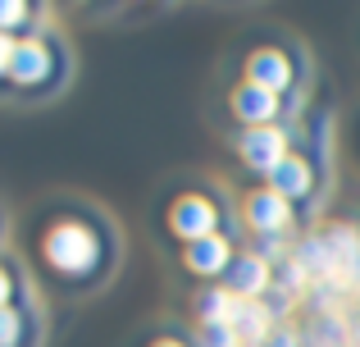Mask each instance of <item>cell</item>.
I'll list each match as a JSON object with an SVG mask.
<instances>
[{
	"instance_id": "cell-8",
	"label": "cell",
	"mask_w": 360,
	"mask_h": 347,
	"mask_svg": "<svg viewBox=\"0 0 360 347\" xmlns=\"http://www.w3.org/2000/svg\"><path fill=\"white\" fill-rule=\"evenodd\" d=\"M224 260H229V247H224L219 238H201L187 247V265L201 270V275H214V270H224Z\"/></svg>"
},
{
	"instance_id": "cell-2",
	"label": "cell",
	"mask_w": 360,
	"mask_h": 347,
	"mask_svg": "<svg viewBox=\"0 0 360 347\" xmlns=\"http://www.w3.org/2000/svg\"><path fill=\"white\" fill-rule=\"evenodd\" d=\"M242 156L255 170H278V165L288 160V156H283V133L278 128H251V133L242 137Z\"/></svg>"
},
{
	"instance_id": "cell-4",
	"label": "cell",
	"mask_w": 360,
	"mask_h": 347,
	"mask_svg": "<svg viewBox=\"0 0 360 347\" xmlns=\"http://www.w3.org/2000/svg\"><path fill=\"white\" fill-rule=\"evenodd\" d=\"M288 78H292V69H288V60H283L278 51H260V55H251V87L278 92V87H288Z\"/></svg>"
},
{
	"instance_id": "cell-18",
	"label": "cell",
	"mask_w": 360,
	"mask_h": 347,
	"mask_svg": "<svg viewBox=\"0 0 360 347\" xmlns=\"http://www.w3.org/2000/svg\"><path fill=\"white\" fill-rule=\"evenodd\" d=\"M264 347H292V329H274L269 339H264Z\"/></svg>"
},
{
	"instance_id": "cell-19",
	"label": "cell",
	"mask_w": 360,
	"mask_h": 347,
	"mask_svg": "<svg viewBox=\"0 0 360 347\" xmlns=\"http://www.w3.org/2000/svg\"><path fill=\"white\" fill-rule=\"evenodd\" d=\"M5 297H9V279L0 275V302H5Z\"/></svg>"
},
{
	"instance_id": "cell-1",
	"label": "cell",
	"mask_w": 360,
	"mask_h": 347,
	"mask_svg": "<svg viewBox=\"0 0 360 347\" xmlns=\"http://www.w3.org/2000/svg\"><path fill=\"white\" fill-rule=\"evenodd\" d=\"M46 256H51L60 270H82L91 256H96V247H91V233H87V229H78V224H64V229L51 233V242H46Z\"/></svg>"
},
{
	"instance_id": "cell-9",
	"label": "cell",
	"mask_w": 360,
	"mask_h": 347,
	"mask_svg": "<svg viewBox=\"0 0 360 347\" xmlns=\"http://www.w3.org/2000/svg\"><path fill=\"white\" fill-rule=\"evenodd\" d=\"M9 73H14L18 82H37V78L46 73V51H41L37 42H23V46L14 51V64H9Z\"/></svg>"
},
{
	"instance_id": "cell-11",
	"label": "cell",
	"mask_w": 360,
	"mask_h": 347,
	"mask_svg": "<svg viewBox=\"0 0 360 347\" xmlns=\"http://www.w3.org/2000/svg\"><path fill=\"white\" fill-rule=\"evenodd\" d=\"M306 187H310V170L301 160H283L278 170H274V192H278V196L306 192Z\"/></svg>"
},
{
	"instance_id": "cell-5",
	"label": "cell",
	"mask_w": 360,
	"mask_h": 347,
	"mask_svg": "<svg viewBox=\"0 0 360 347\" xmlns=\"http://www.w3.org/2000/svg\"><path fill=\"white\" fill-rule=\"evenodd\" d=\"M229 284H233V293L255 297V293H264V288H269V265H264L260 256H242L238 265H233Z\"/></svg>"
},
{
	"instance_id": "cell-6",
	"label": "cell",
	"mask_w": 360,
	"mask_h": 347,
	"mask_svg": "<svg viewBox=\"0 0 360 347\" xmlns=\"http://www.w3.org/2000/svg\"><path fill=\"white\" fill-rule=\"evenodd\" d=\"M233 110H238L246 124L260 128L264 119H269L274 110H278V101H274V92H264V87H242L238 96H233Z\"/></svg>"
},
{
	"instance_id": "cell-3",
	"label": "cell",
	"mask_w": 360,
	"mask_h": 347,
	"mask_svg": "<svg viewBox=\"0 0 360 347\" xmlns=\"http://www.w3.org/2000/svg\"><path fill=\"white\" fill-rule=\"evenodd\" d=\"M174 229L187 233L192 242L214 238V210H210V201H201V196H187V201H178V206H174Z\"/></svg>"
},
{
	"instance_id": "cell-20",
	"label": "cell",
	"mask_w": 360,
	"mask_h": 347,
	"mask_svg": "<svg viewBox=\"0 0 360 347\" xmlns=\"http://www.w3.org/2000/svg\"><path fill=\"white\" fill-rule=\"evenodd\" d=\"M160 347H174V343H160Z\"/></svg>"
},
{
	"instance_id": "cell-17",
	"label": "cell",
	"mask_w": 360,
	"mask_h": 347,
	"mask_svg": "<svg viewBox=\"0 0 360 347\" xmlns=\"http://www.w3.org/2000/svg\"><path fill=\"white\" fill-rule=\"evenodd\" d=\"M23 14H27L23 5H0V23H18Z\"/></svg>"
},
{
	"instance_id": "cell-15",
	"label": "cell",
	"mask_w": 360,
	"mask_h": 347,
	"mask_svg": "<svg viewBox=\"0 0 360 347\" xmlns=\"http://www.w3.org/2000/svg\"><path fill=\"white\" fill-rule=\"evenodd\" d=\"M14 51H18V46H14V42H9V37H5V32H0V73H5V69H9V64H14Z\"/></svg>"
},
{
	"instance_id": "cell-12",
	"label": "cell",
	"mask_w": 360,
	"mask_h": 347,
	"mask_svg": "<svg viewBox=\"0 0 360 347\" xmlns=\"http://www.w3.org/2000/svg\"><path fill=\"white\" fill-rule=\"evenodd\" d=\"M310 339H315L319 347H347V334H342V324H338L333 315H319L315 329H310Z\"/></svg>"
},
{
	"instance_id": "cell-14",
	"label": "cell",
	"mask_w": 360,
	"mask_h": 347,
	"mask_svg": "<svg viewBox=\"0 0 360 347\" xmlns=\"http://www.w3.org/2000/svg\"><path fill=\"white\" fill-rule=\"evenodd\" d=\"M18 339V315H9V311H0V347H9Z\"/></svg>"
},
{
	"instance_id": "cell-13",
	"label": "cell",
	"mask_w": 360,
	"mask_h": 347,
	"mask_svg": "<svg viewBox=\"0 0 360 347\" xmlns=\"http://www.w3.org/2000/svg\"><path fill=\"white\" fill-rule=\"evenodd\" d=\"M201 347H238V329H233V324H205Z\"/></svg>"
},
{
	"instance_id": "cell-7",
	"label": "cell",
	"mask_w": 360,
	"mask_h": 347,
	"mask_svg": "<svg viewBox=\"0 0 360 347\" xmlns=\"http://www.w3.org/2000/svg\"><path fill=\"white\" fill-rule=\"evenodd\" d=\"M246 215H251L255 229H283V224H288V210H283L278 192H255L251 201H246Z\"/></svg>"
},
{
	"instance_id": "cell-10",
	"label": "cell",
	"mask_w": 360,
	"mask_h": 347,
	"mask_svg": "<svg viewBox=\"0 0 360 347\" xmlns=\"http://www.w3.org/2000/svg\"><path fill=\"white\" fill-rule=\"evenodd\" d=\"M233 329H238V339H246V343H255V339H269V315H264V306H255V302H242L238 306V315H233Z\"/></svg>"
},
{
	"instance_id": "cell-16",
	"label": "cell",
	"mask_w": 360,
	"mask_h": 347,
	"mask_svg": "<svg viewBox=\"0 0 360 347\" xmlns=\"http://www.w3.org/2000/svg\"><path fill=\"white\" fill-rule=\"evenodd\" d=\"M342 279H347V284H352V288H360V247H356V256H352V265H347V270H342Z\"/></svg>"
}]
</instances>
